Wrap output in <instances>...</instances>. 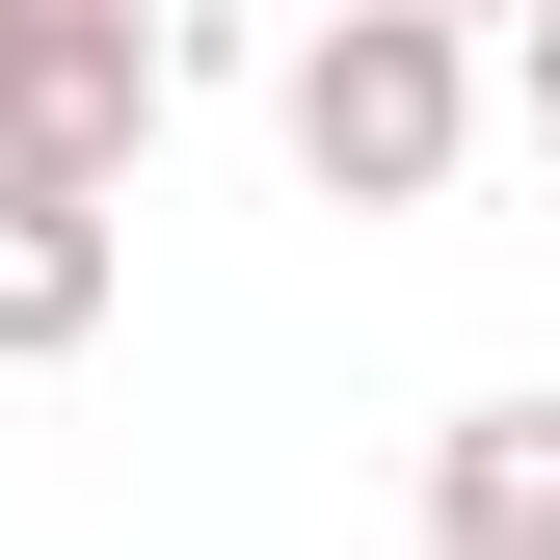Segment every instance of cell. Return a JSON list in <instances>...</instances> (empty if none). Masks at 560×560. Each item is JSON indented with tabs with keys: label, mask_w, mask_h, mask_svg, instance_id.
Returning <instances> with one entry per match:
<instances>
[{
	"label": "cell",
	"mask_w": 560,
	"mask_h": 560,
	"mask_svg": "<svg viewBox=\"0 0 560 560\" xmlns=\"http://www.w3.org/2000/svg\"><path fill=\"white\" fill-rule=\"evenodd\" d=\"M107 187H0V374H54V347H107Z\"/></svg>",
	"instance_id": "cell-4"
},
{
	"label": "cell",
	"mask_w": 560,
	"mask_h": 560,
	"mask_svg": "<svg viewBox=\"0 0 560 560\" xmlns=\"http://www.w3.org/2000/svg\"><path fill=\"white\" fill-rule=\"evenodd\" d=\"M267 133H294L320 214H428V187L480 161V27H428V0H320L294 81H267Z\"/></svg>",
	"instance_id": "cell-1"
},
{
	"label": "cell",
	"mask_w": 560,
	"mask_h": 560,
	"mask_svg": "<svg viewBox=\"0 0 560 560\" xmlns=\"http://www.w3.org/2000/svg\"><path fill=\"white\" fill-rule=\"evenodd\" d=\"M187 81V0H0V187H133Z\"/></svg>",
	"instance_id": "cell-2"
},
{
	"label": "cell",
	"mask_w": 560,
	"mask_h": 560,
	"mask_svg": "<svg viewBox=\"0 0 560 560\" xmlns=\"http://www.w3.org/2000/svg\"><path fill=\"white\" fill-rule=\"evenodd\" d=\"M428 560H560V400H454L428 428Z\"/></svg>",
	"instance_id": "cell-3"
},
{
	"label": "cell",
	"mask_w": 560,
	"mask_h": 560,
	"mask_svg": "<svg viewBox=\"0 0 560 560\" xmlns=\"http://www.w3.org/2000/svg\"><path fill=\"white\" fill-rule=\"evenodd\" d=\"M428 27H534V0H428Z\"/></svg>",
	"instance_id": "cell-6"
},
{
	"label": "cell",
	"mask_w": 560,
	"mask_h": 560,
	"mask_svg": "<svg viewBox=\"0 0 560 560\" xmlns=\"http://www.w3.org/2000/svg\"><path fill=\"white\" fill-rule=\"evenodd\" d=\"M508 133H534V161H560V0H534V27H508Z\"/></svg>",
	"instance_id": "cell-5"
}]
</instances>
